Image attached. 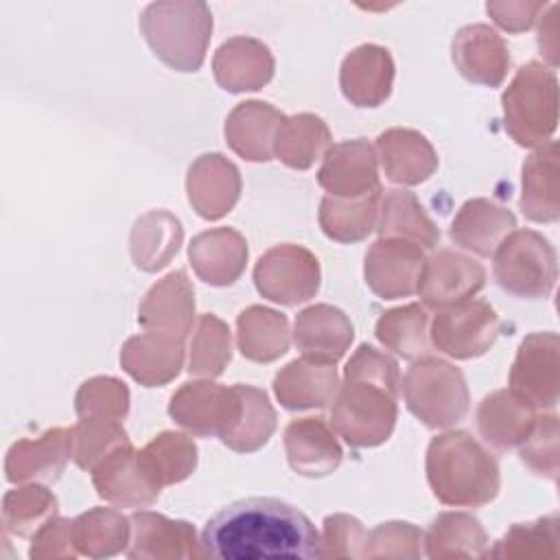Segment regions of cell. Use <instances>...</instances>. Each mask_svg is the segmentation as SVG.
<instances>
[{
  "label": "cell",
  "instance_id": "1",
  "mask_svg": "<svg viewBox=\"0 0 560 560\" xmlns=\"http://www.w3.org/2000/svg\"><path fill=\"white\" fill-rule=\"evenodd\" d=\"M203 556L217 560H317L324 558L322 536L298 508L249 497L212 514L201 529Z\"/></svg>",
  "mask_w": 560,
  "mask_h": 560
},
{
  "label": "cell",
  "instance_id": "2",
  "mask_svg": "<svg viewBox=\"0 0 560 560\" xmlns=\"http://www.w3.org/2000/svg\"><path fill=\"white\" fill-rule=\"evenodd\" d=\"M400 372L392 357L361 343L332 398L330 427L354 448L383 444L396 424Z\"/></svg>",
  "mask_w": 560,
  "mask_h": 560
},
{
  "label": "cell",
  "instance_id": "3",
  "mask_svg": "<svg viewBox=\"0 0 560 560\" xmlns=\"http://www.w3.org/2000/svg\"><path fill=\"white\" fill-rule=\"evenodd\" d=\"M427 481L444 505L481 508L501 488L497 459L466 431H448L427 448Z\"/></svg>",
  "mask_w": 560,
  "mask_h": 560
},
{
  "label": "cell",
  "instance_id": "4",
  "mask_svg": "<svg viewBox=\"0 0 560 560\" xmlns=\"http://www.w3.org/2000/svg\"><path fill=\"white\" fill-rule=\"evenodd\" d=\"M147 44L166 66L179 72L201 68L212 33V15L203 2H153L142 11Z\"/></svg>",
  "mask_w": 560,
  "mask_h": 560
},
{
  "label": "cell",
  "instance_id": "5",
  "mask_svg": "<svg viewBox=\"0 0 560 560\" xmlns=\"http://www.w3.org/2000/svg\"><path fill=\"white\" fill-rule=\"evenodd\" d=\"M505 129L521 147H542L558 120V81L542 63L529 61L501 96Z\"/></svg>",
  "mask_w": 560,
  "mask_h": 560
},
{
  "label": "cell",
  "instance_id": "6",
  "mask_svg": "<svg viewBox=\"0 0 560 560\" xmlns=\"http://www.w3.org/2000/svg\"><path fill=\"white\" fill-rule=\"evenodd\" d=\"M402 394L407 409L429 429L457 424L470 402L464 374L435 357H422L407 370Z\"/></svg>",
  "mask_w": 560,
  "mask_h": 560
},
{
  "label": "cell",
  "instance_id": "7",
  "mask_svg": "<svg viewBox=\"0 0 560 560\" xmlns=\"http://www.w3.org/2000/svg\"><path fill=\"white\" fill-rule=\"evenodd\" d=\"M497 284L523 300L547 298L556 284L558 265L551 243L534 230H512L492 252Z\"/></svg>",
  "mask_w": 560,
  "mask_h": 560
},
{
  "label": "cell",
  "instance_id": "8",
  "mask_svg": "<svg viewBox=\"0 0 560 560\" xmlns=\"http://www.w3.org/2000/svg\"><path fill=\"white\" fill-rule=\"evenodd\" d=\"M243 411L236 383L223 387L210 381L184 383L168 405L171 418L195 435L219 438L221 442L234 431Z\"/></svg>",
  "mask_w": 560,
  "mask_h": 560
},
{
  "label": "cell",
  "instance_id": "9",
  "mask_svg": "<svg viewBox=\"0 0 560 560\" xmlns=\"http://www.w3.org/2000/svg\"><path fill=\"white\" fill-rule=\"evenodd\" d=\"M499 326V315L488 302L468 298L438 308L431 324V341L453 359H475L490 350Z\"/></svg>",
  "mask_w": 560,
  "mask_h": 560
},
{
  "label": "cell",
  "instance_id": "10",
  "mask_svg": "<svg viewBox=\"0 0 560 560\" xmlns=\"http://www.w3.org/2000/svg\"><path fill=\"white\" fill-rule=\"evenodd\" d=\"M254 282L262 298L295 306L311 300L319 289V262L300 245H276L258 258Z\"/></svg>",
  "mask_w": 560,
  "mask_h": 560
},
{
  "label": "cell",
  "instance_id": "11",
  "mask_svg": "<svg viewBox=\"0 0 560 560\" xmlns=\"http://www.w3.org/2000/svg\"><path fill=\"white\" fill-rule=\"evenodd\" d=\"M560 387L556 332H532L523 339L510 372V392L532 409H553Z\"/></svg>",
  "mask_w": 560,
  "mask_h": 560
},
{
  "label": "cell",
  "instance_id": "12",
  "mask_svg": "<svg viewBox=\"0 0 560 560\" xmlns=\"http://www.w3.org/2000/svg\"><path fill=\"white\" fill-rule=\"evenodd\" d=\"M90 472L96 494L118 508H149L162 492V486L147 472L131 442L114 448Z\"/></svg>",
  "mask_w": 560,
  "mask_h": 560
},
{
  "label": "cell",
  "instance_id": "13",
  "mask_svg": "<svg viewBox=\"0 0 560 560\" xmlns=\"http://www.w3.org/2000/svg\"><path fill=\"white\" fill-rule=\"evenodd\" d=\"M422 247L400 238H378L365 254V282L383 300L418 293L424 269Z\"/></svg>",
  "mask_w": 560,
  "mask_h": 560
},
{
  "label": "cell",
  "instance_id": "14",
  "mask_svg": "<svg viewBox=\"0 0 560 560\" xmlns=\"http://www.w3.org/2000/svg\"><path fill=\"white\" fill-rule=\"evenodd\" d=\"M319 186L339 199H359L381 190L376 153L363 138L332 144L317 171Z\"/></svg>",
  "mask_w": 560,
  "mask_h": 560
},
{
  "label": "cell",
  "instance_id": "15",
  "mask_svg": "<svg viewBox=\"0 0 560 560\" xmlns=\"http://www.w3.org/2000/svg\"><path fill=\"white\" fill-rule=\"evenodd\" d=\"M486 282V269L453 249H440L424 260L418 293L429 308H442L472 298Z\"/></svg>",
  "mask_w": 560,
  "mask_h": 560
},
{
  "label": "cell",
  "instance_id": "16",
  "mask_svg": "<svg viewBox=\"0 0 560 560\" xmlns=\"http://www.w3.org/2000/svg\"><path fill=\"white\" fill-rule=\"evenodd\" d=\"M72 455V429H50L37 440L15 442L4 462L11 483H55Z\"/></svg>",
  "mask_w": 560,
  "mask_h": 560
},
{
  "label": "cell",
  "instance_id": "17",
  "mask_svg": "<svg viewBox=\"0 0 560 560\" xmlns=\"http://www.w3.org/2000/svg\"><path fill=\"white\" fill-rule=\"evenodd\" d=\"M184 339L175 332L147 330L129 337L120 352V363L144 387H158L179 374L184 363Z\"/></svg>",
  "mask_w": 560,
  "mask_h": 560
},
{
  "label": "cell",
  "instance_id": "18",
  "mask_svg": "<svg viewBox=\"0 0 560 560\" xmlns=\"http://www.w3.org/2000/svg\"><path fill=\"white\" fill-rule=\"evenodd\" d=\"M131 521V540L125 551L129 558H201V542L195 527L186 521H171L155 512H136Z\"/></svg>",
  "mask_w": 560,
  "mask_h": 560
},
{
  "label": "cell",
  "instance_id": "19",
  "mask_svg": "<svg viewBox=\"0 0 560 560\" xmlns=\"http://www.w3.org/2000/svg\"><path fill=\"white\" fill-rule=\"evenodd\" d=\"M284 451L289 466L308 479L335 472L343 457L332 429L322 418L291 420L284 429Z\"/></svg>",
  "mask_w": 560,
  "mask_h": 560
},
{
  "label": "cell",
  "instance_id": "20",
  "mask_svg": "<svg viewBox=\"0 0 560 560\" xmlns=\"http://www.w3.org/2000/svg\"><path fill=\"white\" fill-rule=\"evenodd\" d=\"M188 201L203 219H221L228 214L241 195V177L232 162L221 153H206L188 168Z\"/></svg>",
  "mask_w": 560,
  "mask_h": 560
},
{
  "label": "cell",
  "instance_id": "21",
  "mask_svg": "<svg viewBox=\"0 0 560 560\" xmlns=\"http://www.w3.org/2000/svg\"><path fill=\"white\" fill-rule=\"evenodd\" d=\"M394 61L387 48L363 44L341 63L339 85L343 96L357 107H378L392 92Z\"/></svg>",
  "mask_w": 560,
  "mask_h": 560
},
{
  "label": "cell",
  "instance_id": "22",
  "mask_svg": "<svg viewBox=\"0 0 560 560\" xmlns=\"http://www.w3.org/2000/svg\"><path fill=\"white\" fill-rule=\"evenodd\" d=\"M354 337L352 324L343 311L330 304H315L295 317V346L313 361L337 363Z\"/></svg>",
  "mask_w": 560,
  "mask_h": 560
},
{
  "label": "cell",
  "instance_id": "23",
  "mask_svg": "<svg viewBox=\"0 0 560 560\" xmlns=\"http://www.w3.org/2000/svg\"><path fill=\"white\" fill-rule=\"evenodd\" d=\"M453 61L468 81L497 88L505 79L510 55L503 39L490 26L472 24L457 31Z\"/></svg>",
  "mask_w": 560,
  "mask_h": 560
},
{
  "label": "cell",
  "instance_id": "24",
  "mask_svg": "<svg viewBox=\"0 0 560 560\" xmlns=\"http://www.w3.org/2000/svg\"><path fill=\"white\" fill-rule=\"evenodd\" d=\"M197 276L212 287H228L238 280L247 262V243L232 228L201 232L188 247Z\"/></svg>",
  "mask_w": 560,
  "mask_h": 560
},
{
  "label": "cell",
  "instance_id": "25",
  "mask_svg": "<svg viewBox=\"0 0 560 560\" xmlns=\"http://www.w3.org/2000/svg\"><path fill=\"white\" fill-rule=\"evenodd\" d=\"M195 291L184 271H173L144 295L138 324L147 330H164L186 337L192 330Z\"/></svg>",
  "mask_w": 560,
  "mask_h": 560
},
{
  "label": "cell",
  "instance_id": "26",
  "mask_svg": "<svg viewBox=\"0 0 560 560\" xmlns=\"http://www.w3.org/2000/svg\"><path fill=\"white\" fill-rule=\"evenodd\" d=\"M284 116L260 101L238 103L225 120V138L232 151L249 162H267Z\"/></svg>",
  "mask_w": 560,
  "mask_h": 560
},
{
  "label": "cell",
  "instance_id": "27",
  "mask_svg": "<svg viewBox=\"0 0 560 560\" xmlns=\"http://www.w3.org/2000/svg\"><path fill=\"white\" fill-rule=\"evenodd\" d=\"M335 363L295 359L273 378V392L284 409H313L328 405L337 394Z\"/></svg>",
  "mask_w": 560,
  "mask_h": 560
},
{
  "label": "cell",
  "instance_id": "28",
  "mask_svg": "<svg viewBox=\"0 0 560 560\" xmlns=\"http://www.w3.org/2000/svg\"><path fill=\"white\" fill-rule=\"evenodd\" d=\"M514 228L516 219L508 208L479 197L459 208L448 232L459 247L477 256H490Z\"/></svg>",
  "mask_w": 560,
  "mask_h": 560
},
{
  "label": "cell",
  "instance_id": "29",
  "mask_svg": "<svg viewBox=\"0 0 560 560\" xmlns=\"http://www.w3.org/2000/svg\"><path fill=\"white\" fill-rule=\"evenodd\" d=\"M273 77L269 48L249 37L225 42L214 55V79L228 92L260 90Z\"/></svg>",
  "mask_w": 560,
  "mask_h": 560
},
{
  "label": "cell",
  "instance_id": "30",
  "mask_svg": "<svg viewBox=\"0 0 560 560\" xmlns=\"http://www.w3.org/2000/svg\"><path fill=\"white\" fill-rule=\"evenodd\" d=\"M387 179L405 186L420 184L438 168L431 142L413 129H387L376 140Z\"/></svg>",
  "mask_w": 560,
  "mask_h": 560
},
{
  "label": "cell",
  "instance_id": "31",
  "mask_svg": "<svg viewBox=\"0 0 560 560\" xmlns=\"http://www.w3.org/2000/svg\"><path fill=\"white\" fill-rule=\"evenodd\" d=\"M536 409L518 400L512 392L499 389L486 396L477 409V424L483 440L501 451L521 446L536 422Z\"/></svg>",
  "mask_w": 560,
  "mask_h": 560
},
{
  "label": "cell",
  "instance_id": "32",
  "mask_svg": "<svg viewBox=\"0 0 560 560\" xmlns=\"http://www.w3.org/2000/svg\"><path fill=\"white\" fill-rule=\"evenodd\" d=\"M523 214L529 221L551 223L560 214L558 203V144L549 140L523 164Z\"/></svg>",
  "mask_w": 560,
  "mask_h": 560
},
{
  "label": "cell",
  "instance_id": "33",
  "mask_svg": "<svg viewBox=\"0 0 560 560\" xmlns=\"http://www.w3.org/2000/svg\"><path fill=\"white\" fill-rule=\"evenodd\" d=\"M427 558H483L488 553V536L481 523L466 512H444L429 525L424 534Z\"/></svg>",
  "mask_w": 560,
  "mask_h": 560
},
{
  "label": "cell",
  "instance_id": "34",
  "mask_svg": "<svg viewBox=\"0 0 560 560\" xmlns=\"http://www.w3.org/2000/svg\"><path fill=\"white\" fill-rule=\"evenodd\" d=\"M182 243V223L166 210H151L131 230V258L142 271H158L168 265Z\"/></svg>",
  "mask_w": 560,
  "mask_h": 560
},
{
  "label": "cell",
  "instance_id": "35",
  "mask_svg": "<svg viewBox=\"0 0 560 560\" xmlns=\"http://www.w3.org/2000/svg\"><path fill=\"white\" fill-rule=\"evenodd\" d=\"M381 238H400L418 247H435L440 230L427 217L424 208L409 190H387L381 199Z\"/></svg>",
  "mask_w": 560,
  "mask_h": 560
},
{
  "label": "cell",
  "instance_id": "36",
  "mask_svg": "<svg viewBox=\"0 0 560 560\" xmlns=\"http://www.w3.org/2000/svg\"><path fill=\"white\" fill-rule=\"evenodd\" d=\"M238 350L245 359L269 363L289 350V322L282 313L249 306L236 319Z\"/></svg>",
  "mask_w": 560,
  "mask_h": 560
},
{
  "label": "cell",
  "instance_id": "37",
  "mask_svg": "<svg viewBox=\"0 0 560 560\" xmlns=\"http://www.w3.org/2000/svg\"><path fill=\"white\" fill-rule=\"evenodd\" d=\"M72 540L88 558H109L127 551L131 521L112 508H92L72 521Z\"/></svg>",
  "mask_w": 560,
  "mask_h": 560
},
{
  "label": "cell",
  "instance_id": "38",
  "mask_svg": "<svg viewBox=\"0 0 560 560\" xmlns=\"http://www.w3.org/2000/svg\"><path fill=\"white\" fill-rule=\"evenodd\" d=\"M381 192L359 197V199H339L326 195L319 203V225L324 234L339 243H354L365 238L378 219Z\"/></svg>",
  "mask_w": 560,
  "mask_h": 560
},
{
  "label": "cell",
  "instance_id": "39",
  "mask_svg": "<svg viewBox=\"0 0 560 560\" xmlns=\"http://www.w3.org/2000/svg\"><path fill=\"white\" fill-rule=\"evenodd\" d=\"M328 142L330 131L322 118L313 114H298L282 120L273 142V155L287 166L304 171L319 158Z\"/></svg>",
  "mask_w": 560,
  "mask_h": 560
},
{
  "label": "cell",
  "instance_id": "40",
  "mask_svg": "<svg viewBox=\"0 0 560 560\" xmlns=\"http://www.w3.org/2000/svg\"><path fill=\"white\" fill-rule=\"evenodd\" d=\"M138 457L147 472L164 488L168 483L184 481L195 470L197 446L182 433L164 431L138 451Z\"/></svg>",
  "mask_w": 560,
  "mask_h": 560
},
{
  "label": "cell",
  "instance_id": "41",
  "mask_svg": "<svg viewBox=\"0 0 560 560\" xmlns=\"http://www.w3.org/2000/svg\"><path fill=\"white\" fill-rule=\"evenodd\" d=\"M427 324L429 315L420 304L392 308L376 322V339L398 357L416 359L429 350Z\"/></svg>",
  "mask_w": 560,
  "mask_h": 560
},
{
  "label": "cell",
  "instance_id": "42",
  "mask_svg": "<svg viewBox=\"0 0 560 560\" xmlns=\"http://www.w3.org/2000/svg\"><path fill=\"white\" fill-rule=\"evenodd\" d=\"M243 411L234 431L223 440L236 453H254L265 446L276 429V411L267 398V394L258 387L236 383Z\"/></svg>",
  "mask_w": 560,
  "mask_h": 560
},
{
  "label": "cell",
  "instance_id": "43",
  "mask_svg": "<svg viewBox=\"0 0 560 560\" xmlns=\"http://www.w3.org/2000/svg\"><path fill=\"white\" fill-rule=\"evenodd\" d=\"M57 499L42 486H24L9 490L2 499L4 532L15 536H33L46 521L57 516Z\"/></svg>",
  "mask_w": 560,
  "mask_h": 560
},
{
  "label": "cell",
  "instance_id": "44",
  "mask_svg": "<svg viewBox=\"0 0 560 560\" xmlns=\"http://www.w3.org/2000/svg\"><path fill=\"white\" fill-rule=\"evenodd\" d=\"M230 328L212 313H203L197 322L190 343V374L219 376L230 363Z\"/></svg>",
  "mask_w": 560,
  "mask_h": 560
},
{
  "label": "cell",
  "instance_id": "45",
  "mask_svg": "<svg viewBox=\"0 0 560 560\" xmlns=\"http://www.w3.org/2000/svg\"><path fill=\"white\" fill-rule=\"evenodd\" d=\"M129 438L118 420L81 418L72 429V457L79 468L92 470L105 455H109Z\"/></svg>",
  "mask_w": 560,
  "mask_h": 560
},
{
  "label": "cell",
  "instance_id": "46",
  "mask_svg": "<svg viewBox=\"0 0 560 560\" xmlns=\"http://www.w3.org/2000/svg\"><path fill=\"white\" fill-rule=\"evenodd\" d=\"M486 556H492V558H508V556L556 558L558 556V518L547 516V518H538L536 523L512 525L510 532L494 545V549H488Z\"/></svg>",
  "mask_w": 560,
  "mask_h": 560
},
{
  "label": "cell",
  "instance_id": "47",
  "mask_svg": "<svg viewBox=\"0 0 560 560\" xmlns=\"http://www.w3.org/2000/svg\"><path fill=\"white\" fill-rule=\"evenodd\" d=\"M74 409L79 418H107L120 422L129 413V389L118 378L94 376L79 387Z\"/></svg>",
  "mask_w": 560,
  "mask_h": 560
},
{
  "label": "cell",
  "instance_id": "48",
  "mask_svg": "<svg viewBox=\"0 0 560 560\" xmlns=\"http://www.w3.org/2000/svg\"><path fill=\"white\" fill-rule=\"evenodd\" d=\"M521 462L540 477H558V418L553 413L536 418L529 435L521 444Z\"/></svg>",
  "mask_w": 560,
  "mask_h": 560
},
{
  "label": "cell",
  "instance_id": "49",
  "mask_svg": "<svg viewBox=\"0 0 560 560\" xmlns=\"http://www.w3.org/2000/svg\"><path fill=\"white\" fill-rule=\"evenodd\" d=\"M424 534L411 523H381L368 534L363 558H420Z\"/></svg>",
  "mask_w": 560,
  "mask_h": 560
},
{
  "label": "cell",
  "instance_id": "50",
  "mask_svg": "<svg viewBox=\"0 0 560 560\" xmlns=\"http://www.w3.org/2000/svg\"><path fill=\"white\" fill-rule=\"evenodd\" d=\"M365 540L368 532L354 516L332 514L324 518V558H363Z\"/></svg>",
  "mask_w": 560,
  "mask_h": 560
},
{
  "label": "cell",
  "instance_id": "51",
  "mask_svg": "<svg viewBox=\"0 0 560 560\" xmlns=\"http://www.w3.org/2000/svg\"><path fill=\"white\" fill-rule=\"evenodd\" d=\"M79 551L72 540V521L52 516L35 534L28 549L31 558H74Z\"/></svg>",
  "mask_w": 560,
  "mask_h": 560
}]
</instances>
